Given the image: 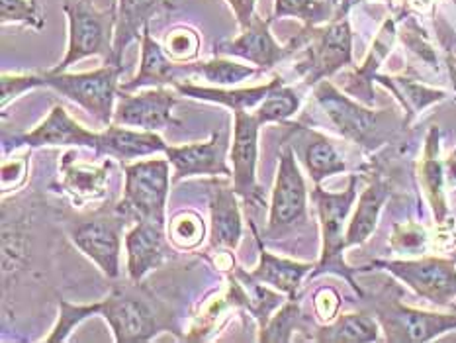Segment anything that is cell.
<instances>
[{
    "label": "cell",
    "instance_id": "cell-1",
    "mask_svg": "<svg viewBox=\"0 0 456 343\" xmlns=\"http://www.w3.org/2000/svg\"><path fill=\"white\" fill-rule=\"evenodd\" d=\"M294 53L302 49V59L296 65L305 85H317L333 77L343 67L353 65V29L346 12L337 10L335 16L322 26L302 28L290 39Z\"/></svg>",
    "mask_w": 456,
    "mask_h": 343
},
{
    "label": "cell",
    "instance_id": "cell-2",
    "mask_svg": "<svg viewBox=\"0 0 456 343\" xmlns=\"http://www.w3.org/2000/svg\"><path fill=\"white\" fill-rule=\"evenodd\" d=\"M314 98L339 135L362 145L364 150H376L398 130L395 127L398 120L394 114L388 110H372L370 106L353 101L327 78L315 85Z\"/></svg>",
    "mask_w": 456,
    "mask_h": 343
},
{
    "label": "cell",
    "instance_id": "cell-3",
    "mask_svg": "<svg viewBox=\"0 0 456 343\" xmlns=\"http://www.w3.org/2000/svg\"><path fill=\"white\" fill-rule=\"evenodd\" d=\"M356 175L349 176V186L341 192H330L323 191L322 184H315V189L310 192V199L315 204L317 216H320L322 225V259L315 263V269L310 273V279L320 277V274H339L351 287L361 294L359 284L354 282L353 273L349 265L345 263V249H346V230L345 222L349 216L353 204L356 200Z\"/></svg>",
    "mask_w": 456,
    "mask_h": 343
},
{
    "label": "cell",
    "instance_id": "cell-4",
    "mask_svg": "<svg viewBox=\"0 0 456 343\" xmlns=\"http://www.w3.org/2000/svg\"><path fill=\"white\" fill-rule=\"evenodd\" d=\"M69 24V44L65 57L52 71L63 73L86 57H102L104 63H114L116 3L101 10L93 0H69L63 6Z\"/></svg>",
    "mask_w": 456,
    "mask_h": 343
},
{
    "label": "cell",
    "instance_id": "cell-5",
    "mask_svg": "<svg viewBox=\"0 0 456 343\" xmlns=\"http://www.w3.org/2000/svg\"><path fill=\"white\" fill-rule=\"evenodd\" d=\"M122 73L124 65L104 63V67L86 73H55L49 69L42 75L45 78V86L81 106L102 126H110L116 112L114 102L120 94Z\"/></svg>",
    "mask_w": 456,
    "mask_h": 343
},
{
    "label": "cell",
    "instance_id": "cell-6",
    "mask_svg": "<svg viewBox=\"0 0 456 343\" xmlns=\"http://www.w3.org/2000/svg\"><path fill=\"white\" fill-rule=\"evenodd\" d=\"M168 159H145L135 163H124L126 184L124 199L116 206L127 218L157 220L167 224V199L171 173Z\"/></svg>",
    "mask_w": 456,
    "mask_h": 343
},
{
    "label": "cell",
    "instance_id": "cell-7",
    "mask_svg": "<svg viewBox=\"0 0 456 343\" xmlns=\"http://www.w3.org/2000/svg\"><path fill=\"white\" fill-rule=\"evenodd\" d=\"M137 287L140 282H134L132 289H114L101 300L98 316L110 323L118 343H145L165 328L153 302Z\"/></svg>",
    "mask_w": 456,
    "mask_h": 343
},
{
    "label": "cell",
    "instance_id": "cell-8",
    "mask_svg": "<svg viewBox=\"0 0 456 343\" xmlns=\"http://www.w3.org/2000/svg\"><path fill=\"white\" fill-rule=\"evenodd\" d=\"M307 186L304 175L296 161L294 147L284 143L279 155V171H276L274 191L269 204V224L266 235L279 238V235L294 230L296 225L307 222Z\"/></svg>",
    "mask_w": 456,
    "mask_h": 343
},
{
    "label": "cell",
    "instance_id": "cell-9",
    "mask_svg": "<svg viewBox=\"0 0 456 343\" xmlns=\"http://www.w3.org/2000/svg\"><path fill=\"white\" fill-rule=\"evenodd\" d=\"M372 267L384 269L419 298L433 306L449 308L456 298V263L441 257L402 259V261H374Z\"/></svg>",
    "mask_w": 456,
    "mask_h": 343
},
{
    "label": "cell",
    "instance_id": "cell-10",
    "mask_svg": "<svg viewBox=\"0 0 456 343\" xmlns=\"http://www.w3.org/2000/svg\"><path fill=\"white\" fill-rule=\"evenodd\" d=\"M130 218L118 208L110 212H98L91 218L75 224L71 230V241L75 248L85 253L108 279L120 277V253L122 233Z\"/></svg>",
    "mask_w": 456,
    "mask_h": 343
},
{
    "label": "cell",
    "instance_id": "cell-11",
    "mask_svg": "<svg viewBox=\"0 0 456 343\" xmlns=\"http://www.w3.org/2000/svg\"><path fill=\"white\" fill-rule=\"evenodd\" d=\"M233 143H232V161H233V191L245 204L255 208H265L266 194L256 179V159H259V130L261 122L255 112H247L243 108L233 110Z\"/></svg>",
    "mask_w": 456,
    "mask_h": 343
},
{
    "label": "cell",
    "instance_id": "cell-12",
    "mask_svg": "<svg viewBox=\"0 0 456 343\" xmlns=\"http://www.w3.org/2000/svg\"><path fill=\"white\" fill-rule=\"evenodd\" d=\"M376 320L390 343H428L456 330V312H425L394 298L376 306Z\"/></svg>",
    "mask_w": 456,
    "mask_h": 343
},
{
    "label": "cell",
    "instance_id": "cell-13",
    "mask_svg": "<svg viewBox=\"0 0 456 343\" xmlns=\"http://www.w3.org/2000/svg\"><path fill=\"white\" fill-rule=\"evenodd\" d=\"M178 94L181 93H176L173 86H151L137 94L120 91L112 124L130 126L147 132H157L173 126L181 127L183 122L173 116Z\"/></svg>",
    "mask_w": 456,
    "mask_h": 343
},
{
    "label": "cell",
    "instance_id": "cell-14",
    "mask_svg": "<svg viewBox=\"0 0 456 343\" xmlns=\"http://www.w3.org/2000/svg\"><path fill=\"white\" fill-rule=\"evenodd\" d=\"M230 151V127H222L204 143L168 145L165 157L175 167L173 181L178 183L196 175L232 176L233 171L227 167V153Z\"/></svg>",
    "mask_w": 456,
    "mask_h": 343
},
{
    "label": "cell",
    "instance_id": "cell-15",
    "mask_svg": "<svg viewBox=\"0 0 456 343\" xmlns=\"http://www.w3.org/2000/svg\"><path fill=\"white\" fill-rule=\"evenodd\" d=\"M127 253V277L142 282L151 271L159 269L175 257V245L168 240L167 224L157 220H137L134 228L124 235Z\"/></svg>",
    "mask_w": 456,
    "mask_h": 343
},
{
    "label": "cell",
    "instance_id": "cell-16",
    "mask_svg": "<svg viewBox=\"0 0 456 343\" xmlns=\"http://www.w3.org/2000/svg\"><path fill=\"white\" fill-rule=\"evenodd\" d=\"M273 18L263 20L259 14L255 16L251 26L241 29V34L232 39H222L214 45L216 55L225 57H241L245 61L256 65L261 71H271L286 57L294 55V47L282 45L274 39L271 32Z\"/></svg>",
    "mask_w": 456,
    "mask_h": 343
},
{
    "label": "cell",
    "instance_id": "cell-17",
    "mask_svg": "<svg viewBox=\"0 0 456 343\" xmlns=\"http://www.w3.org/2000/svg\"><path fill=\"white\" fill-rule=\"evenodd\" d=\"M98 137L101 132L88 130L83 124H78L75 118L69 116V112L61 104H55L52 112L47 114L45 120L34 127L32 132L26 134H14L8 137L4 134V151H10V147L16 150V147H47V145H61V147H93L96 150Z\"/></svg>",
    "mask_w": 456,
    "mask_h": 343
},
{
    "label": "cell",
    "instance_id": "cell-18",
    "mask_svg": "<svg viewBox=\"0 0 456 343\" xmlns=\"http://www.w3.org/2000/svg\"><path fill=\"white\" fill-rule=\"evenodd\" d=\"M233 184L216 183L210 186V248L235 251L243 238L241 210Z\"/></svg>",
    "mask_w": 456,
    "mask_h": 343
},
{
    "label": "cell",
    "instance_id": "cell-19",
    "mask_svg": "<svg viewBox=\"0 0 456 343\" xmlns=\"http://www.w3.org/2000/svg\"><path fill=\"white\" fill-rule=\"evenodd\" d=\"M167 143L163 137L157 132L147 130H130V126L110 124L106 126V130L101 132L96 145V153L114 157L122 163H127L130 159H137V157H147L155 153L167 151Z\"/></svg>",
    "mask_w": 456,
    "mask_h": 343
},
{
    "label": "cell",
    "instance_id": "cell-20",
    "mask_svg": "<svg viewBox=\"0 0 456 343\" xmlns=\"http://www.w3.org/2000/svg\"><path fill=\"white\" fill-rule=\"evenodd\" d=\"M165 8H173L171 0H116V65H124L126 49L134 42H140L143 28L151 24L153 16H157Z\"/></svg>",
    "mask_w": 456,
    "mask_h": 343
},
{
    "label": "cell",
    "instance_id": "cell-21",
    "mask_svg": "<svg viewBox=\"0 0 456 343\" xmlns=\"http://www.w3.org/2000/svg\"><path fill=\"white\" fill-rule=\"evenodd\" d=\"M142 57H140V71L132 78V81L122 83L120 91L124 93H135L137 88L143 86H173L178 81V65L173 61L165 47L157 42L151 34V24L143 28L142 34Z\"/></svg>",
    "mask_w": 456,
    "mask_h": 343
},
{
    "label": "cell",
    "instance_id": "cell-22",
    "mask_svg": "<svg viewBox=\"0 0 456 343\" xmlns=\"http://www.w3.org/2000/svg\"><path fill=\"white\" fill-rule=\"evenodd\" d=\"M315 269L314 263H300L294 259L281 257L266 251L263 245L259 248V267L249 271V277L256 282H263L266 287L282 292L286 298L298 300V290L305 274Z\"/></svg>",
    "mask_w": 456,
    "mask_h": 343
},
{
    "label": "cell",
    "instance_id": "cell-23",
    "mask_svg": "<svg viewBox=\"0 0 456 343\" xmlns=\"http://www.w3.org/2000/svg\"><path fill=\"white\" fill-rule=\"evenodd\" d=\"M292 147L294 153L304 161L314 184H322L327 176L346 171V163L339 150L320 132L302 130V135Z\"/></svg>",
    "mask_w": 456,
    "mask_h": 343
},
{
    "label": "cell",
    "instance_id": "cell-24",
    "mask_svg": "<svg viewBox=\"0 0 456 343\" xmlns=\"http://www.w3.org/2000/svg\"><path fill=\"white\" fill-rule=\"evenodd\" d=\"M282 77H274L269 83H265L261 86H253V88H222V86H200V85H192V83H181L175 81L173 88L176 93H181L183 96L194 98V101H206V102H214V104H222L232 108V110H237V108H243V110H251L256 104H261L274 86L282 85Z\"/></svg>",
    "mask_w": 456,
    "mask_h": 343
},
{
    "label": "cell",
    "instance_id": "cell-25",
    "mask_svg": "<svg viewBox=\"0 0 456 343\" xmlns=\"http://www.w3.org/2000/svg\"><path fill=\"white\" fill-rule=\"evenodd\" d=\"M394 42H395V20L388 18L382 24L380 32L376 34L370 53L366 55L364 63L356 69L353 75H349V85L345 86V91L351 96H354L359 102L366 106H374L372 83L376 81V71H379V67L382 65L384 59L388 57L390 49L394 47Z\"/></svg>",
    "mask_w": 456,
    "mask_h": 343
},
{
    "label": "cell",
    "instance_id": "cell-26",
    "mask_svg": "<svg viewBox=\"0 0 456 343\" xmlns=\"http://www.w3.org/2000/svg\"><path fill=\"white\" fill-rule=\"evenodd\" d=\"M439 137H441L439 127L433 126L428 134V140H425V151L419 165V179H421L425 194H428L435 220L443 224L449 216V204H447V194H444V184H447L444 163L439 159V153H441Z\"/></svg>",
    "mask_w": 456,
    "mask_h": 343
},
{
    "label": "cell",
    "instance_id": "cell-27",
    "mask_svg": "<svg viewBox=\"0 0 456 343\" xmlns=\"http://www.w3.org/2000/svg\"><path fill=\"white\" fill-rule=\"evenodd\" d=\"M390 199V186L382 179V175H374L370 184L362 191L356 212L346 225V248L361 245L374 233L379 225L380 212L386 200Z\"/></svg>",
    "mask_w": 456,
    "mask_h": 343
},
{
    "label": "cell",
    "instance_id": "cell-28",
    "mask_svg": "<svg viewBox=\"0 0 456 343\" xmlns=\"http://www.w3.org/2000/svg\"><path fill=\"white\" fill-rule=\"evenodd\" d=\"M71 159L73 151L63 157L61 189L71 196L73 202L77 204L101 199L108 186V169H110V163L88 165L77 163Z\"/></svg>",
    "mask_w": 456,
    "mask_h": 343
},
{
    "label": "cell",
    "instance_id": "cell-29",
    "mask_svg": "<svg viewBox=\"0 0 456 343\" xmlns=\"http://www.w3.org/2000/svg\"><path fill=\"white\" fill-rule=\"evenodd\" d=\"M380 323L370 314H341L333 322L315 330V341L322 343H372L380 341Z\"/></svg>",
    "mask_w": 456,
    "mask_h": 343
},
{
    "label": "cell",
    "instance_id": "cell-30",
    "mask_svg": "<svg viewBox=\"0 0 456 343\" xmlns=\"http://www.w3.org/2000/svg\"><path fill=\"white\" fill-rule=\"evenodd\" d=\"M256 71H261V69L232 61V59H227L225 55H217L210 59V61L178 65V73L181 75H198L202 77L204 81L222 88L240 85L241 81H245V78L256 75Z\"/></svg>",
    "mask_w": 456,
    "mask_h": 343
},
{
    "label": "cell",
    "instance_id": "cell-31",
    "mask_svg": "<svg viewBox=\"0 0 456 343\" xmlns=\"http://www.w3.org/2000/svg\"><path fill=\"white\" fill-rule=\"evenodd\" d=\"M376 81L388 86L390 91L395 94V98L402 102L405 108V122H410L415 114H419L423 108H428L435 102H441L447 98V93L435 91V88L425 86L413 78L405 77H386V75H376Z\"/></svg>",
    "mask_w": 456,
    "mask_h": 343
},
{
    "label": "cell",
    "instance_id": "cell-32",
    "mask_svg": "<svg viewBox=\"0 0 456 343\" xmlns=\"http://www.w3.org/2000/svg\"><path fill=\"white\" fill-rule=\"evenodd\" d=\"M335 16V8L330 0H274L273 22L282 18L300 20L304 28L322 26Z\"/></svg>",
    "mask_w": 456,
    "mask_h": 343
},
{
    "label": "cell",
    "instance_id": "cell-33",
    "mask_svg": "<svg viewBox=\"0 0 456 343\" xmlns=\"http://www.w3.org/2000/svg\"><path fill=\"white\" fill-rule=\"evenodd\" d=\"M302 106V96L292 86H286V83L274 86L265 98L261 106L255 110V116L259 122L271 124V122H286L289 118L296 116Z\"/></svg>",
    "mask_w": 456,
    "mask_h": 343
},
{
    "label": "cell",
    "instance_id": "cell-34",
    "mask_svg": "<svg viewBox=\"0 0 456 343\" xmlns=\"http://www.w3.org/2000/svg\"><path fill=\"white\" fill-rule=\"evenodd\" d=\"M167 233L175 249L191 251L202 245L206 238V222L198 212L183 210L175 214L173 220L167 224Z\"/></svg>",
    "mask_w": 456,
    "mask_h": 343
},
{
    "label": "cell",
    "instance_id": "cell-35",
    "mask_svg": "<svg viewBox=\"0 0 456 343\" xmlns=\"http://www.w3.org/2000/svg\"><path fill=\"white\" fill-rule=\"evenodd\" d=\"M300 316H302V312H300L298 300L286 298V302L279 308V312L273 314L271 320L266 322V326L261 328L259 341H265V343L292 341V331L298 328Z\"/></svg>",
    "mask_w": 456,
    "mask_h": 343
},
{
    "label": "cell",
    "instance_id": "cell-36",
    "mask_svg": "<svg viewBox=\"0 0 456 343\" xmlns=\"http://www.w3.org/2000/svg\"><path fill=\"white\" fill-rule=\"evenodd\" d=\"M98 310H101V302L93 304H71L67 300H59V318L52 333L45 338V343H59L69 338L78 323H83L86 318L98 316Z\"/></svg>",
    "mask_w": 456,
    "mask_h": 343
},
{
    "label": "cell",
    "instance_id": "cell-37",
    "mask_svg": "<svg viewBox=\"0 0 456 343\" xmlns=\"http://www.w3.org/2000/svg\"><path fill=\"white\" fill-rule=\"evenodd\" d=\"M0 22L20 24L36 32L45 28V18L37 0H0Z\"/></svg>",
    "mask_w": 456,
    "mask_h": 343
},
{
    "label": "cell",
    "instance_id": "cell-38",
    "mask_svg": "<svg viewBox=\"0 0 456 343\" xmlns=\"http://www.w3.org/2000/svg\"><path fill=\"white\" fill-rule=\"evenodd\" d=\"M200 34L191 26H175L165 36V52L176 63H188L200 52Z\"/></svg>",
    "mask_w": 456,
    "mask_h": 343
},
{
    "label": "cell",
    "instance_id": "cell-39",
    "mask_svg": "<svg viewBox=\"0 0 456 343\" xmlns=\"http://www.w3.org/2000/svg\"><path fill=\"white\" fill-rule=\"evenodd\" d=\"M45 86V78L44 75H3L0 78V93H3V98H0V104L3 108L8 106L10 101H16L18 96H22L24 93L32 91V88Z\"/></svg>",
    "mask_w": 456,
    "mask_h": 343
},
{
    "label": "cell",
    "instance_id": "cell-40",
    "mask_svg": "<svg viewBox=\"0 0 456 343\" xmlns=\"http://www.w3.org/2000/svg\"><path fill=\"white\" fill-rule=\"evenodd\" d=\"M425 241H428V235H425L423 228L415 224H398L394 228V235L390 240L392 249L400 253H418L425 248Z\"/></svg>",
    "mask_w": 456,
    "mask_h": 343
},
{
    "label": "cell",
    "instance_id": "cell-41",
    "mask_svg": "<svg viewBox=\"0 0 456 343\" xmlns=\"http://www.w3.org/2000/svg\"><path fill=\"white\" fill-rule=\"evenodd\" d=\"M341 308V297L333 287H323L315 292L314 297V310L315 316L320 318L322 323H330L339 316Z\"/></svg>",
    "mask_w": 456,
    "mask_h": 343
},
{
    "label": "cell",
    "instance_id": "cell-42",
    "mask_svg": "<svg viewBox=\"0 0 456 343\" xmlns=\"http://www.w3.org/2000/svg\"><path fill=\"white\" fill-rule=\"evenodd\" d=\"M227 4H230L232 12L237 20V26L241 29H245L247 26H251V22L256 16V0H225Z\"/></svg>",
    "mask_w": 456,
    "mask_h": 343
},
{
    "label": "cell",
    "instance_id": "cell-43",
    "mask_svg": "<svg viewBox=\"0 0 456 343\" xmlns=\"http://www.w3.org/2000/svg\"><path fill=\"white\" fill-rule=\"evenodd\" d=\"M26 159L28 157H24L22 161H12V163H4V167H3V183H6L10 176H12V179H18L20 181H24V175H26ZM18 186V181H12V189H16Z\"/></svg>",
    "mask_w": 456,
    "mask_h": 343
},
{
    "label": "cell",
    "instance_id": "cell-44",
    "mask_svg": "<svg viewBox=\"0 0 456 343\" xmlns=\"http://www.w3.org/2000/svg\"><path fill=\"white\" fill-rule=\"evenodd\" d=\"M444 176H447V184L456 186V157L451 155L447 161H444Z\"/></svg>",
    "mask_w": 456,
    "mask_h": 343
},
{
    "label": "cell",
    "instance_id": "cell-45",
    "mask_svg": "<svg viewBox=\"0 0 456 343\" xmlns=\"http://www.w3.org/2000/svg\"><path fill=\"white\" fill-rule=\"evenodd\" d=\"M354 4H359V3H369V0H353ZM372 3H394V0H372Z\"/></svg>",
    "mask_w": 456,
    "mask_h": 343
},
{
    "label": "cell",
    "instance_id": "cell-46",
    "mask_svg": "<svg viewBox=\"0 0 456 343\" xmlns=\"http://www.w3.org/2000/svg\"><path fill=\"white\" fill-rule=\"evenodd\" d=\"M452 155H454V157H456V147H454V151H452Z\"/></svg>",
    "mask_w": 456,
    "mask_h": 343
}]
</instances>
